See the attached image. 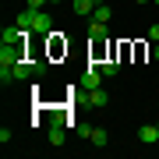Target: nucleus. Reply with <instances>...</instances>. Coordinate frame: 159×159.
I'll use <instances>...</instances> for the list:
<instances>
[{
	"label": "nucleus",
	"instance_id": "nucleus-1",
	"mask_svg": "<svg viewBox=\"0 0 159 159\" xmlns=\"http://www.w3.org/2000/svg\"><path fill=\"white\" fill-rule=\"evenodd\" d=\"M14 25H21V29L32 32V35H53V14L50 11H32V7H25V11L14 18Z\"/></svg>",
	"mask_w": 159,
	"mask_h": 159
},
{
	"label": "nucleus",
	"instance_id": "nucleus-2",
	"mask_svg": "<svg viewBox=\"0 0 159 159\" xmlns=\"http://www.w3.org/2000/svg\"><path fill=\"white\" fill-rule=\"evenodd\" d=\"M102 81H106V74H102V67L92 60V64H89V71H85V78H81V89H85V92H92V89H99Z\"/></svg>",
	"mask_w": 159,
	"mask_h": 159
},
{
	"label": "nucleus",
	"instance_id": "nucleus-3",
	"mask_svg": "<svg viewBox=\"0 0 159 159\" xmlns=\"http://www.w3.org/2000/svg\"><path fill=\"white\" fill-rule=\"evenodd\" d=\"M81 138H85V142H92V145H96V148H106L110 145V134H106V131H102V127H81Z\"/></svg>",
	"mask_w": 159,
	"mask_h": 159
},
{
	"label": "nucleus",
	"instance_id": "nucleus-4",
	"mask_svg": "<svg viewBox=\"0 0 159 159\" xmlns=\"http://www.w3.org/2000/svg\"><path fill=\"white\" fill-rule=\"evenodd\" d=\"M106 35H110L106 21H96V18H89V39H92V43H106Z\"/></svg>",
	"mask_w": 159,
	"mask_h": 159
},
{
	"label": "nucleus",
	"instance_id": "nucleus-5",
	"mask_svg": "<svg viewBox=\"0 0 159 159\" xmlns=\"http://www.w3.org/2000/svg\"><path fill=\"white\" fill-rule=\"evenodd\" d=\"M138 142L142 145H156L159 142V124H142L138 127Z\"/></svg>",
	"mask_w": 159,
	"mask_h": 159
},
{
	"label": "nucleus",
	"instance_id": "nucleus-6",
	"mask_svg": "<svg viewBox=\"0 0 159 159\" xmlns=\"http://www.w3.org/2000/svg\"><path fill=\"white\" fill-rule=\"evenodd\" d=\"M89 102H92V106H96V110H102V106H106V102H110V92L102 89V85H99V89H92V92H89Z\"/></svg>",
	"mask_w": 159,
	"mask_h": 159
},
{
	"label": "nucleus",
	"instance_id": "nucleus-7",
	"mask_svg": "<svg viewBox=\"0 0 159 159\" xmlns=\"http://www.w3.org/2000/svg\"><path fill=\"white\" fill-rule=\"evenodd\" d=\"M71 7H74V14L92 18V11H96V0H71Z\"/></svg>",
	"mask_w": 159,
	"mask_h": 159
},
{
	"label": "nucleus",
	"instance_id": "nucleus-8",
	"mask_svg": "<svg viewBox=\"0 0 159 159\" xmlns=\"http://www.w3.org/2000/svg\"><path fill=\"white\" fill-rule=\"evenodd\" d=\"M92 18H96V21H106V25H110V18H113V11H110V4H102V0H96V11H92Z\"/></svg>",
	"mask_w": 159,
	"mask_h": 159
},
{
	"label": "nucleus",
	"instance_id": "nucleus-9",
	"mask_svg": "<svg viewBox=\"0 0 159 159\" xmlns=\"http://www.w3.org/2000/svg\"><path fill=\"white\" fill-rule=\"evenodd\" d=\"M64 138H67V134H64V124H50V145H53V148H60V145H64Z\"/></svg>",
	"mask_w": 159,
	"mask_h": 159
},
{
	"label": "nucleus",
	"instance_id": "nucleus-10",
	"mask_svg": "<svg viewBox=\"0 0 159 159\" xmlns=\"http://www.w3.org/2000/svg\"><path fill=\"white\" fill-rule=\"evenodd\" d=\"M99 67H102L106 78H113V74H117V60H99Z\"/></svg>",
	"mask_w": 159,
	"mask_h": 159
},
{
	"label": "nucleus",
	"instance_id": "nucleus-11",
	"mask_svg": "<svg viewBox=\"0 0 159 159\" xmlns=\"http://www.w3.org/2000/svg\"><path fill=\"white\" fill-rule=\"evenodd\" d=\"M46 4H50V0H25V7H32V11H43Z\"/></svg>",
	"mask_w": 159,
	"mask_h": 159
},
{
	"label": "nucleus",
	"instance_id": "nucleus-12",
	"mask_svg": "<svg viewBox=\"0 0 159 159\" xmlns=\"http://www.w3.org/2000/svg\"><path fill=\"white\" fill-rule=\"evenodd\" d=\"M11 138H14V131H11V127H0V142L7 145V142H11Z\"/></svg>",
	"mask_w": 159,
	"mask_h": 159
},
{
	"label": "nucleus",
	"instance_id": "nucleus-13",
	"mask_svg": "<svg viewBox=\"0 0 159 159\" xmlns=\"http://www.w3.org/2000/svg\"><path fill=\"white\" fill-rule=\"evenodd\" d=\"M148 43H159V25H148Z\"/></svg>",
	"mask_w": 159,
	"mask_h": 159
},
{
	"label": "nucleus",
	"instance_id": "nucleus-14",
	"mask_svg": "<svg viewBox=\"0 0 159 159\" xmlns=\"http://www.w3.org/2000/svg\"><path fill=\"white\" fill-rule=\"evenodd\" d=\"M152 57H156V60H159V43H152Z\"/></svg>",
	"mask_w": 159,
	"mask_h": 159
},
{
	"label": "nucleus",
	"instance_id": "nucleus-15",
	"mask_svg": "<svg viewBox=\"0 0 159 159\" xmlns=\"http://www.w3.org/2000/svg\"><path fill=\"white\" fill-rule=\"evenodd\" d=\"M134 4H152V0H134Z\"/></svg>",
	"mask_w": 159,
	"mask_h": 159
},
{
	"label": "nucleus",
	"instance_id": "nucleus-16",
	"mask_svg": "<svg viewBox=\"0 0 159 159\" xmlns=\"http://www.w3.org/2000/svg\"><path fill=\"white\" fill-rule=\"evenodd\" d=\"M152 4H159V0H152Z\"/></svg>",
	"mask_w": 159,
	"mask_h": 159
},
{
	"label": "nucleus",
	"instance_id": "nucleus-17",
	"mask_svg": "<svg viewBox=\"0 0 159 159\" xmlns=\"http://www.w3.org/2000/svg\"><path fill=\"white\" fill-rule=\"evenodd\" d=\"M156 110H159V102H156Z\"/></svg>",
	"mask_w": 159,
	"mask_h": 159
}]
</instances>
